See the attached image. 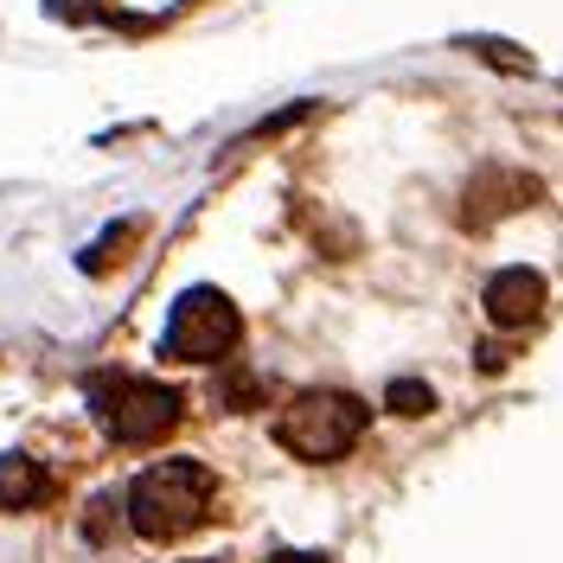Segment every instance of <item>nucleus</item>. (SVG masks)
<instances>
[{
    "label": "nucleus",
    "mask_w": 563,
    "mask_h": 563,
    "mask_svg": "<svg viewBox=\"0 0 563 563\" xmlns=\"http://www.w3.org/2000/svg\"><path fill=\"white\" fill-rule=\"evenodd\" d=\"M211 512V474L199 461H154L129 487V526L154 544H174Z\"/></svg>",
    "instance_id": "1"
},
{
    "label": "nucleus",
    "mask_w": 563,
    "mask_h": 563,
    "mask_svg": "<svg viewBox=\"0 0 563 563\" xmlns=\"http://www.w3.org/2000/svg\"><path fill=\"white\" fill-rule=\"evenodd\" d=\"M90 410L103 422L109 442L122 449H154L179 429V390L154 385V378H129V372H97L90 378Z\"/></svg>",
    "instance_id": "2"
},
{
    "label": "nucleus",
    "mask_w": 563,
    "mask_h": 563,
    "mask_svg": "<svg viewBox=\"0 0 563 563\" xmlns=\"http://www.w3.org/2000/svg\"><path fill=\"white\" fill-rule=\"evenodd\" d=\"M365 435V404L352 390H301L276 417V442L301 461H340Z\"/></svg>",
    "instance_id": "3"
},
{
    "label": "nucleus",
    "mask_w": 563,
    "mask_h": 563,
    "mask_svg": "<svg viewBox=\"0 0 563 563\" xmlns=\"http://www.w3.org/2000/svg\"><path fill=\"white\" fill-rule=\"evenodd\" d=\"M238 333H244L238 308H231L218 288H192V295H179L161 346H167V358H179V365H218V358H231Z\"/></svg>",
    "instance_id": "4"
},
{
    "label": "nucleus",
    "mask_w": 563,
    "mask_h": 563,
    "mask_svg": "<svg viewBox=\"0 0 563 563\" xmlns=\"http://www.w3.org/2000/svg\"><path fill=\"white\" fill-rule=\"evenodd\" d=\"M544 308V276L538 269H506V276L487 282V314L499 327H531Z\"/></svg>",
    "instance_id": "5"
},
{
    "label": "nucleus",
    "mask_w": 563,
    "mask_h": 563,
    "mask_svg": "<svg viewBox=\"0 0 563 563\" xmlns=\"http://www.w3.org/2000/svg\"><path fill=\"white\" fill-rule=\"evenodd\" d=\"M45 499H52V474H45L38 461H26V455L0 461V506H7V512H33Z\"/></svg>",
    "instance_id": "6"
},
{
    "label": "nucleus",
    "mask_w": 563,
    "mask_h": 563,
    "mask_svg": "<svg viewBox=\"0 0 563 563\" xmlns=\"http://www.w3.org/2000/svg\"><path fill=\"white\" fill-rule=\"evenodd\" d=\"M390 410H404V417H422V410H429V385H417V378L390 385Z\"/></svg>",
    "instance_id": "7"
},
{
    "label": "nucleus",
    "mask_w": 563,
    "mask_h": 563,
    "mask_svg": "<svg viewBox=\"0 0 563 563\" xmlns=\"http://www.w3.org/2000/svg\"><path fill=\"white\" fill-rule=\"evenodd\" d=\"M269 563H327V558H308V551H276Z\"/></svg>",
    "instance_id": "8"
}]
</instances>
